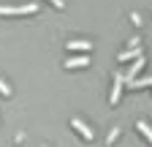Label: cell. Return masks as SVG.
<instances>
[{
  "label": "cell",
  "mask_w": 152,
  "mask_h": 147,
  "mask_svg": "<svg viewBox=\"0 0 152 147\" xmlns=\"http://www.w3.org/2000/svg\"><path fill=\"white\" fill-rule=\"evenodd\" d=\"M38 3H25V6H0V16H19V14H35Z\"/></svg>",
  "instance_id": "obj_1"
},
{
  "label": "cell",
  "mask_w": 152,
  "mask_h": 147,
  "mask_svg": "<svg viewBox=\"0 0 152 147\" xmlns=\"http://www.w3.org/2000/svg\"><path fill=\"white\" fill-rule=\"evenodd\" d=\"M141 65H144V54H141V57L136 60V63H133L125 74H122V79H125V85H133V79H136L139 76V71H141Z\"/></svg>",
  "instance_id": "obj_2"
},
{
  "label": "cell",
  "mask_w": 152,
  "mask_h": 147,
  "mask_svg": "<svg viewBox=\"0 0 152 147\" xmlns=\"http://www.w3.org/2000/svg\"><path fill=\"white\" fill-rule=\"evenodd\" d=\"M122 85H125V79H122V74L117 71V76H114V87H111V98H109L111 104L120 101V90H122Z\"/></svg>",
  "instance_id": "obj_3"
},
{
  "label": "cell",
  "mask_w": 152,
  "mask_h": 147,
  "mask_svg": "<svg viewBox=\"0 0 152 147\" xmlns=\"http://www.w3.org/2000/svg\"><path fill=\"white\" fill-rule=\"evenodd\" d=\"M71 125H73V128H76V131H79L84 139H92V131H90V128H87V125H84L79 117H73V120H71Z\"/></svg>",
  "instance_id": "obj_4"
},
{
  "label": "cell",
  "mask_w": 152,
  "mask_h": 147,
  "mask_svg": "<svg viewBox=\"0 0 152 147\" xmlns=\"http://www.w3.org/2000/svg\"><path fill=\"white\" fill-rule=\"evenodd\" d=\"M76 65H90V57H71V60H65V68H76Z\"/></svg>",
  "instance_id": "obj_5"
},
{
  "label": "cell",
  "mask_w": 152,
  "mask_h": 147,
  "mask_svg": "<svg viewBox=\"0 0 152 147\" xmlns=\"http://www.w3.org/2000/svg\"><path fill=\"white\" fill-rule=\"evenodd\" d=\"M130 57H141V49H139V46H130V49H125V52L120 54V63H122V60H130Z\"/></svg>",
  "instance_id": "obj_6"
},
{
  "label": "cell",
  "mask_w": 152,
  "mask_h": 147,
  "mask_svg": "<svg viewBox=\"0 0 152 147\" xmlns=\"http://www.w3.org/2000/svg\"><path fill=\"white\" fill-rule=\"evenodd\" d=\"M90 46H92L90 41H68V49H71V52H76V49H82V52H87Z\"/></svg>",
  "instance_id": "obj_7"
},
{
  "label": "cell",
  "mask_w": 152,
  "mask_h": 147,
  "mask_svg": "<svg viewBox=\"0 0 152 147\" xmlns=\"http://www.w3.org/2000/svg\"><path fill=\"white\" fill-rule=\"evenodd\" d=\"M136 128H139V131H141V134H144V136H147V139L152 142V128H149V123H144V120H139V123H136Z\"/></svg>",
  "instance_id": "obj_8"
},
{
  "label": "cell",
  "mask_w": 152,
  "mask_h": 147,
  "mask_svg": "<svg viewBox=\"0 0 152 147\" xmlns=\"http://www.w3.org/2000/svg\"><path fill=\"white\" fill-rule=\"evenodd\" d=\"M149 85H152V76H144V79H133L130 87H149Z\"/></svg>",
  "instance_id": "obj_9"
},
{
  "label": "cell",
  "mask_w": 152,
  "mask_h": 147,
  "mask_svg": "<svg viewBox=\"0 0 152 147\" xmlns=\"http://www.w3.org/2000/svg\"><path fill=\"white\" fill-rule=\"evenodd\" d=\"M0 93H3V96H11V87H8L3 79H0Z\"/></svg>",
  "instance_id": "obj_10"
},
{
  "label": "cell",
  "mask_w": 152,
  "mask_h": 147,
  "mask_svg": "<svg viewBox=\"0 0 152 147\" xmlns=\"http://www.w3.org/2000/svg\"><path fill=\"white\" fill-rule=\"evenodd\" d=\"M52 3H54L57 8H63V6H65V3H63V0H52Z\"/></svg>",
  "instance_id": "obj_11"
}]
</instances>
